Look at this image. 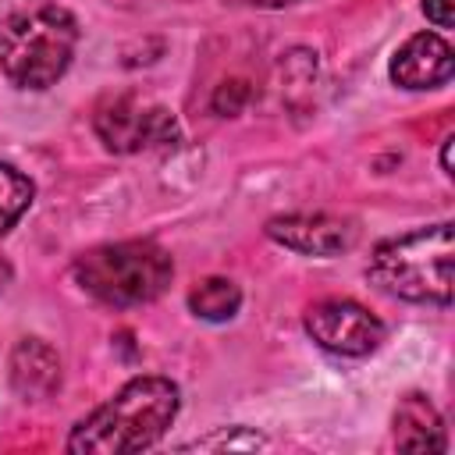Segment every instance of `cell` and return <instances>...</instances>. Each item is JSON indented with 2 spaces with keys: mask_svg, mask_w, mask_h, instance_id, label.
<instances>
[{
  "mask_svg": "<svg viewBox=\"0 0 455 455\" xmlns=\"http://www.w3.org/2000/svg\"><path fill=\"white\" fill-rule=\"evenodd\" d=\"M252 4H259V7H284V4H291V0H252Z\"/></svg>",
  "mask_w": 455,
  "mask_h": 455,
  "instance_id": "18",
  "label": "cell"
},
{
  "mask_svg": "<svg viewBox=\"0 0 455 455\" xmlns=\"http://www.w3.org/2000/svg\"><path fill=\"white\" fill-rule=\"evenodd\" d=\"M395 444L405 451H427V448H444V427L437 409L423 395H409L398 412H395Z\"/></svg>",
  "mask_w": 455,
  "mask_h": 455,
  "instance_id": "10",
  "label": "cell"
},
{
  "mask_svg": "<svg viewBox=\"0 0 455 455\" xmlns=\"http://www.w3.org/2000/svg\"><path fill=\"white\" fill-rule=\"evenodd\" d=\"M306 331L338 355H370L384 341V323L352 299H323L309 306Z\"/></svg>",
  "mask_w": 455,
  "mask_h": 455,
  "instance_id": "6",
  "label": "cell"
},
{
  "mask_svg": "<svg viewBox=\"0 0 455 455\" xmlns=\"http://www.w3.org/2000/svg\"><path fill=\"white\" fill-rule=\"evenodd\" d=\"M451 259H455V238L451 224L419 228L409 235H398L391 242H380L370 263L373 281L409 302H451Z\"/></svg>",
  "mask_w": 455,
  "mask_h": 455,
  "instance_id": "3",
  "label": "cell"
},
{
  "mask_svg": "<svg viewBox=\"0 0 455 455\" xmlns=\"http://www.w3.org/2000/svg\"><path fill=\"white\" fill-rule=\"evenodd\" d=\"M78 25L64 7L43 4L0 21V68L21 89L53 85L75 53Z\"/></svg>",
  "mask_w": 455,
  "mask_h": 455,
  "instance_id": "2",
  "label": "cell"
},
{
  "mask_svg": "<svg viewBox=\"0 0 455 455\" xmlns=\"http://www.w3.org/2000/svg\"><path fill=\"white\" fill-rule=\"evenodd\" d=\"M28 203H32V181L21 171L0 164V235L18 224V217L28 210Z\"/></svg>",
  "mask_w": 455,
  "mask_h": 455,
  "instance_id": "12",
  "label": "cell"
},
{
  "mask_svg": "<svg viewBox=\"0 0 455 455\" xmlns=\"http://www.w3.org/2000/svg\"><path fill=\"white\" fill-rule=\"evenodd\" d=\"M423 11H427V18H430L434 25H441V28H451V21H455V14H451V0H427Z\"/></svg>",
  "mask_w": 455,
  "mask_h": 455,
  "instance_id": "15",
  "label": "cell"
},
{
  "mask_svg": "<svg viewBox=\"0 0 455 455\" xmlns=\"http://www.w3.org/2000/svg\"><path fill=\"white\" fill-rule=\"evenodd\" d=\"M178 416V387L167 377H135L89 419H82L68 451L75 455H128L156 444Z\"/></svg>",
  "mask_w": 455,
  "mask_h": 455,
  "instance_id": "1",
  "label": "cell"
},
{
  "mask_svg": "<svg viewBox=\"0 0 455 455\" xmlns=\"http://www.w3.org/2000/svg\"><path fill=\"white\" fill-rule=\"evenodd\" d=\"M267 441L259 434H242V437H231V434H220V437H206L199 441L196 448H263Z\"/></svg>",
  "mask_w": 455,
  "mask_h": 455,
  "instance_id": "14",
  "label": "cell"
},
{
  "mask_svg": "<svg viewBox=\"0 0 455 455\" xmlns=\"http://www.w3.org/2000/svg\"><path fill=\"white\" fill-rule=\"evenodd\" d=\"M11 384L21 398H50L60 384V359L39 338H21L11 352Z\"/></svg>",
  "mask_w": 455,
  "mask_h": 455,
  "instance_id": "9",
  "label": "cell"
},
{
  "mask_svg": "<svg viewBox=\"0 0 455 455\" xmlns=\"http://www.w3.org/2000/svg\"><path fill=\"white\" fill-rule=\"evenodd\" d=\"M451 142H455V139L448 135L444 146H441V167H444V174H455V171H451Z\"/></svg>",
  "mask_w": 455,
  "mask_h": 455,
  "instance_id": "16",
  "label": "cell"
},
{
  "mask_svg": "<svg viewBox=\"0 0 455 455\" xmlns=\"http://www.w3.org/2000/svg\"><path fill=\"white\" fill-rule=\"evenodd\" d=\"M267 235L306 256H334L355 242V224L331 213H284L267 224Z\"/></svg>",
  "mask_w": 455,
  "mask_h": 455,
  "instance_id": "7",
  "label": "cell"
},
{
  "mask_svg": "<svg viewBox=\"0 0 455 455\" xmlns=\"http://www.w3.org/2000/svg\"><path fill=\"white\" fill-rule=\"evenodd\" d=\"M238 302H242V291L228 277H206V281H199L188 291V309L196 316H203V320H228V316H235Z\"/></svg>",
  "mask_w": 455,
  "mask_h": 455,
  "instance_id": "11",
  "label": "cell"
},
{
  "mask_svg": "<svg viewBox=\"0 0 455 455\" xmlns=\"http://www.w3.org/2000/svg\"><path fill=\"white\" fill-rule=\"evenodd\" d=\"M455 71V57L451 46L434 36V32H419L412 36L395 57H391V78L405 89H434L444 85Z\"/></svg>",
  "mask_w": 455,
  "mask_h": 455,
  "instance_id": "8",
  "label": "cell"
},
{
  "mask_svg": "<svg viewBox=\"0 0 455 455\" xmlns=\"http://www.w3.org/2000/svg\"><path fill=\"white\" fill-rule=\"evenodd\" d=\"M171 274H174V263L156 242L100 245L82 252L75 263L78 284L110 306L153 302L171 284Z\"/></svg>",
  "mask_w": 455,
  "mask_h": 455,
  "instance_id": "4",
  "label": "cell"
},
{
  "mask_svg": "<svg viewBox=\"0 0 455 455\" xmlns=\"http://www.w3.org/2000/svg\"><path fill=\"white\" fill-rule=\"evenodd\" d=\"M249 96H252V92H249V82L231 78V82L217 85V92H213V110H217V114H238Z\"/></svg>",
  "mask_w": 455,
  "mask_h": 455,
  "instance_id": "13",
  "label": "cell"
},
{
  "mask_svg": "<svg viewBox=\"0 0 455 455\" xmlns=\"http://www.w3.org/2000/svg\"><path fill=\"white\" fill-rule=\"evenodd\" d=\"M7 281H11V263H7V259H0V291L7 288Z\"/></svg>",
  "mask_w": 455,
  "mask_h": 455,
  "instance_id": "17",
  "label": "cell"
},
{
  "mask_svg": "<svg viewBox=\"0 0 455 455\" xmlns=\"http://www.w3.org/2000/svg\"><path fill=\"white\" fill-rule=\"evenodd\" d=\"M96 132L117 153H139V149L167 146L178 139L174 117L164 107L142 103L135 96H117V100L103 103L96 114Z\"/></svg>",
  "mask_w": 455,
  "mask_h": 455,
  "instance_id": "5",
  "label": "cell"
}]
</instances>
